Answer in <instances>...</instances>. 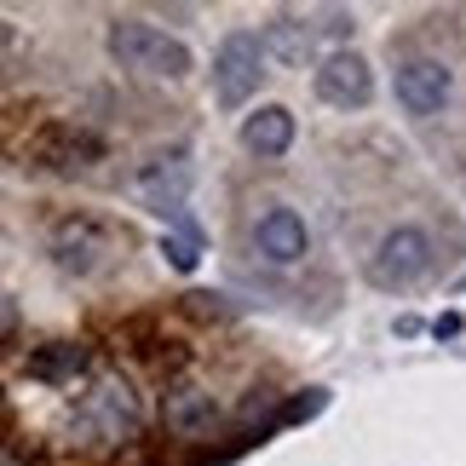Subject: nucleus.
<instances>
[{"instance_id": "1", "label": "nucleus", "mask_w": 466, "mask_h": 466, "mask_svg": "<svg viewBox=\"0 0 466 466\" xmlns=\"http://www.w3.org/2000/svg\"><path fill=\"white\" fill-rule=\"evenodd\" d=\"M110 58L121 69H145V76H161V81H185L196 69L185 41H173V35H161L150 24H138V17H116V24H110Z\"/></svg>"}, {"instance_id": "2", "label": "nucleus", "mask_w": 466, "mask_h": 466, "mask_svg": "<svg viewBox=\"0 0 466 466\" xmlns=\"http://www.w3.org/2000/svg\"><path fill=\"white\" fill-rule=\"evenodd\" d=\"M138 420H145L138 391L121 380V374H116V380H98V386L76 403V426L86 432V443H104V450H110V443H127V438L138 432Z\"/></svg>"}, {"instance_id": "3", "label": "nucleus", "mask_w": 466, "mask_h": 466, "mask_svg": "<svg viewBox=\"0 0 466 466\" xmlns=\"http://www.w3.org/2000/svg\"><path fill=\"white\" fill-rule=\"evenodd\" d=\"M190 185H196L190 150H156V156L138 161L133 178H127L133 202H138V208H150V213H161V219H178V213H185Z\"/></svg>"}, {"instance_id": "4", "label": "nucleus", "mask_w": 466, "mask_h": 466, "mask_svg": "<svg viewBox=\"0 0 466 466\" xmlns=\"http://www.w3.org/2000/svg\"><path fill=\"white\" fill-rule=\"evenodd\" d=\"M259 76H265V41L254 29H230L213 52V98L225 110H242L259 93Z\"/></svg>"}, {"instance_id": "5", "label": "nucleus", "mask_w": 466, "mask_h": 466, "mask_svg": "<svg viewBox=\"0 0 466 466\" xmlns=\"http://www.w3.org/2000/svg\"><path fill=\"white\" fill-rule=\"evenodd\" d=\"M426 271H432V237H426V230H415V225L386 230L380 248L369 254V282H374V289H386V294L415 289Z\"/></svg>"}, {"instance_id": "6", "label": "nucleus", "mask_w": 466, "mask_h": 466, "mask_svg": "<svg viewBox=\"0 0 466 466\" xmlns=\"http://www.w3.org/2000/svg\"><path fill=\"white\" fill-rule=\"evenodd\" d=\"M110 225H98V219H86V213H76V219H58L52 225V237H46V254L52 265H58L64 277H93L104 259H110Z\"/></svg>"}, {"instance_id": "7", "label": "nucleus", "mask_w": 466, "mask_h": 466, "mask_svg": "<svg viewBox=\"0 0 466 466\" xmlns=\"http://www.w3.org/2000/svg\"><path fill=\"white\" fill-rule=\"evenodd\" d=\"M391 93H398V104L415 121H432L443 104H450L455 81H450V69L438 58H409V64H398V76H391Z\"/></svg>"}, {"instance_id": "8", "label": "nucleus", "mask_w": 466, "mask_h": 466, "mask_svg": "<svg viewBox=\"0 0 466 466\" xmlns=\"http://www.w3.org/2000/svg\"><path fill=\"white\" fill-rule=\"evenodd\" d=\"M317 98L334 104V110H363V104L374 98V69L357 58V52H329L317 69Z\"/></svg>"}, {"instance_id": "9", "label": "nucleus", "mask_w": 466, "mask_h": 466, "mask_svg": "<svg viewBox=\"0 0 466 466\" xmlns=\"http://www.w3.org/2000/svg\"><path fill=\"white\" fill-rule=\"evenodd\" d=\"M254 248L271 265H294V259H306V219H299L294 208H271V213H259V225H254Z\"/></svg>"}, {"instance_id": "10", "label": "nucleus", "mask_w": 466, "mask_h": 466, "mask_svg": "<svg viewBox=\"0 0 466 466\" xmlns=\"http://www.w3.org/2000/svg\"><path fill=\"white\" fill-rule=\"evenodd\" d=\"M161 420H167L173 438H202L219 426V403H213V391L202 386H173L167 398H161Z\"/></svg>"}, {"instance_id": "11", "label": "nucleus", "mask_w": 466, "mask_h": 466, "mask_svg": "<svg viewBox=\"0 0 466 466\" xmlns=\"http://www.w3.org/2000/svg\"><path fill=\"white\" fill-rule=\"evenodd\" d=\"M242 145L254 156H282L294 145V110L289 104H259V110L242 121Z\"/></svg>"}, {"instance_id": "12", "label": "nucleus", "mask_w": 466, "mask_h": 466, "mask_svg": "<svg viewBox=\"0 0 466 466\" xmlns=\"http://www.w3.org/2000/svg\"><path fill=\"white\" fill-rule=\"evenodd\" d=\"M259 41H265V58H277L282 69H299L311 58V24H299L294 12H277L271 24L259 29Z\"/></svg>"}, {"instance_id": "13", "label": "nucleus", "mask_w": 466, "mask_h": 466, "mask_svg": "<svg viewBox=\"0 0 466 466\" xmlns=\"http://www.w3.org/2000/svg\"><path fill=\"white\" fill-rule=\"evenodd\" d=\"M86 363H93L86 346H76V339H52V346H41L24 369H29V380H41V386H69L76 374H86Z\"/></svg>"}, {"instance_id": "14", "label": "nucleus", "mask_w": 466, "mask_h": 466, "mask_svg": "<svg viewBox=\"0 0 466 466\" xmlns=\"http://www.w3.org/2000/svg\"><path fill=\"white\" fill-rule=\"evenodd\" d=\"M41 150H46L52 167H86V161H98V138L93 133H76V127H52Z\"/></svg>"}, {"instance_id": "15", "label": "nucleus", "mask_w": 466, "mask_h": 466, "mask_svg": "<svg viewBox=\"0 0 466 466\" xmlns=\"http://www.w3.org/2000/svg\"><path fill=\"white\" fill-rule=\"evenodd\" d=\"M178 237H161V254L173 259V271H196V254H202V237H196V225L185 219V213H178Z\"/></svg>"}, {"instance_id": "16", "label": "nucleus", "mask_w": 466, "mask_h": 466, "mask_svg": "<svg viewBox=\"0 0 466 466\" xmlns=\"http://www.w3.org/2000/svg\"><path fill=\"white\" fill-rule=\"evenodd\" d=\"M432 334H438V339H450V334H461V317H455V311H443V317L432 322Z\"/></svg>"}, {"instance_id": "17", "label": "nucleus", "mask_w": 466, "mask_h": 466, "mask_svg": "<svg viewBox=\"0 0 466 466\" xmlns=\"http://www.w3.org/2000/svg\"><path fill=\"white\" fill-rule=\"evenodd\" d=\"M6 466H24V461H17V455H6Z\"/></svg>"}]
</instances>
